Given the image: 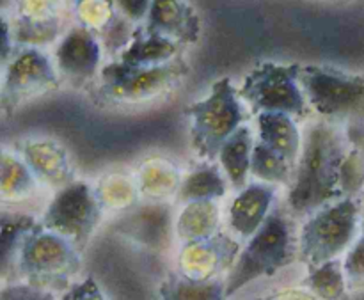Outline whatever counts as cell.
Segmentation results:
<instances>
[{
	"mask_svg": "<svg viewBox=\"0 0 364 300\" xmlns=\"http://www.w3.org/2000/svg\"><path fill=\"white\" fill-rule=\"evenodd\" d=\"M299 220L284 203L276 205L258 231L244 242L237 262L226 276L228 299L263 277H272L299 262Z\"/></svg>",
	"mask_w": 364,
	"mask_h": 300,
	"instance_id": "cell-2",
	"label": "cell"
},
{
	"mask_svg": "<svg viewBox=\"0 0 364 300\" xmlns=\"http://www.w3.org/2000/svg\"><path fill=\"white\" fill-rule=\"evenodd\" d=\"M219 208L212 201L188 203L187 210L181 213L176 224V233L185 244L206 240L217 235Z\"/></svg>",
	"mask_w": 364,
	"mask_h": 300,
	"instance_id": "cell-22",
	"label": "cell"
},
{
	"mask_svg": "<svg viewBox=\"0 0 364 300\" xmlns=\"http://www.w3.org/2000/svg\"><path fill=\"white\" fill-rule=\"evenodd\" d=\"M343 270L347 276L348 290L364 288V233L358 237L343 258Z\"/></svg>",
	"mask_w": 364,
	"mask_h": 300,
	"instance_id": "cell-26",
	"label": "cell"
},
{
	"mask_svg": "<svg viewBox=\"0 0 364 300\" xmlns=\"http://www.w3.org/2000/svg\"><path fill=\"white\" fill-rule=\"evenodd\" d=\"M255 142V130L249 124H244L220 148L217 162H219V167L223 169L231 191L240 192L242 188L251 183V164Z\"/></svg>",
	"mask_w": 364,
	"mask_h": 300,
	"instance_id": "cell-17",
	"label": "cell"
},
{
	"mask_svg": "<svg viewBox=\"0 0 364 300\" xmlns=\"http://www.w3.org/2000/svg\"><path fill=\"white\" fill-rule=\"evenodd\" d=\"M276 206V185L251 181L228 208V227L237 240L247 242L262 227Z\"/></svg>",
	"mask_w": 364,
	"mask_h": 300,
	"instance_id": "cell-11",
	"label": "cell"
},
{
	"mask_svg": "<svg viewBox=\"0 0 364 300\" xmlns=\"http://www.w3.org/2000/svg\"><path fill=\"white\" fill-rule=\"evenodd\" d=\"M112 6H116L127 20L139 21L148 13V7H151V0H112Z\"/></svg>",
	"mask_w": 364,
	"mask_h": 300,
	"instance_id": "cell-29",
	"label": "cell"
},
{
	"mask_svg": "<svg viewBox=\"0 0 364 300\" xmlns=\"http://www.w3.org/2000/svg\"><path fill=\"white\" fill-rule=\"evenodd\" d=\"M247 110L231 78H223L212 85L206 98L198 100L185 110L191 119L188 137L196 156L203 162H215L224 142L247 124Z\"/></svg>",
	"mask_w": 364,
	"mask_h": 300,
	"instance_id": "cell-4",
	"label": "cell"
},
{
	"mask_svg": "<svg viewBox=\"0 0 364 300\" xmlns=\"http://www.w3.org/2000/svg\"><path fill=\"white\" fill-rule=\"evenodd\" d=\"M228 191H230V183L223 169L217 164L206 162L196 167L181 180L178 199L181 203L212 201V199L223 198Z\"/></svg>",
	"mask_w": 364,
	"mask_h": 300,
	"instance_id": "cell-21",
	"label": "cell"
},
{
	"mask_svg": "<svg viewBox=\"0 0 364 300\" xmlns=\"http://www.w3.org/2000/svg\"><path fill=\"white\" fill-rule=\"evenodd\" d=\"M364 188V151L352 148L341 166V195L359 198Z\"/></svg>",
	"mask_w": 364,
	"mask_h": 300,
	"instance_id": "cell-25",
	"label": "cell"
},
{
	"mask_svg": "<svg viewBox=\"0 0 364 300\" xmlns=\"http://www.w3.org/2000/svg\"><path fill=\"white\" fill-rule=\"evenodd\" d=\"M80 252L70 240L39 224L18 256L11 283L21 281L60 295L75 283V277L80 272Z\"/></svg>",
	"mask_w": 364,
	"mask_h": 300,
	"instance_id": "cell-5",
	"label": "cell"
},
{
	"mask_svg": "<svg viewBox=\"0 0 364 300\" xmlns=\"http://www.w3.org/2000/svg\"><path fill=\"white\" fill-rule=\"evenodd\" d=\"M301 66L265 63L255 68L238 89L242 102L255 116L263 112L287 114L295 121L313 114L299 82Z\"/></svg>",
	"mask_w": 364,
	"mask_h": 300,
	"instance_id": "cell-7",
	"label": "cell"
},
{
	"mask_svg": "<svg viewBox=\"0 0 364 300\" xmlns=\"http://www.w3.org/2000/svg\"><path fill=\"white\" fill-rule=\"evenodd\" d=\"M59 78L52 64L38 50H27L13 60L4 85V103L11 100L18 103L20 100L32 98L38 92L55 87Z\"/></svg>",
	"mask_w": 364,
	"mask_h": 300,
	"instance_id": "cell-12",
	"label": "cell"
},
{
	"mask_svg": "<svg viewBox=\"0 0 364 300\" xmlns=\"http://www.w3.org/2000/svg\"><path fill=\"white\" fill-rule=\"evenodd\" d=\"M359 198H341L316 210L299 227V263L315 269L341 259L361 235Z\"/></svg>",
	"mask_w": 364,
	"mask_h": 300,
	"instance_id": "cell-3",
	"label": "cell"
},
{
	"mask_svg": "<svg viewBox=\"0 0 364 300\" xmlns=\"http://www.w3.org/2000/svg\"><path fill=\"white\" fill-rule=\"evenodd\" d=\"M352 149L343 124L316 121L302 134V151L284 206L297 220L341 199V166Z\"/></svg>",
	"mask_w": 364,
	"mask_h": 300,
	"instance_id": "cell-1",
	"label": "cell"
},
{
	"mask_svg": "<svg viewBox=\"0 0 364 300\" xmlns=\"http://www.w3.org/2000/svg\"><path fill=\"white\" fill-rule=\"evenodd\" d=\"M299 82L313 112L329 123L364 124V77L326 66L301 68Z\"/></svg>",
	"mask_w": 364,
	"mask_h": 300,
	"instance_id": "cell-6",
	"label": "cell"
},
{
	"mask_svg": "<svg viewBox=\"0 0 364 300\" xmlns=\"http://www.w3.org/2000/svg\"><path fill=\"white\" fill-rule=\"evenodd\" d=\"M146 31L173 41H194L199 23L183 0H151Z\"/></svg>",
	"mask_w": 364,
	"mask_h": 300,
	"instance_id": "cell-16",
	"label": "cell"
},
{
	"mask_svg": "<svg viewBox=\"0 0 364 300\" xmlns=\"http://www.w3.org/2000/svg\"><path fill=\"white\" fill-rule=\"evenodd\" d=\"M240 251V240L231 233H217L206 240L185 244L180 256V272L194 279L226 277Z\"/></svg>",
	"mask_w": 364,
	"mask_h": 300,
	"instance_id": "cell-10",
	"label": "cell"
},
{
	"mask_svg": "<svg viewBox=\"0 0 364 300\" xmlns=\"http://www.w3.org/2000/svg\"><path fill=\"white\" fill-rule=\"evenodd\" d=\"M100 45L87 28H73L55 50V70L73 84H85L96 75Z\"/></svg>",
	"mask_w": 364,
	"mask_h": 300,
	"instance_id": "cell-14",
	"label": "cell"
},
{
	"mask_svg": "<svg viewBox=\"0 0 364 300\" xmlns=\"http://www.w3.org/2000/svg\"><path fill=\"white\" fill-rule=\"evenodd\" d=\"M116 231L128 240L155 251H166L173 238V213L167 205L141 206L124 213Z\"/></svg>",
	"mask_w": 364,
	"mask_h": 300,
	"instance_id": "cell-13",
	"label": "cell"
},
{
	"mask_svg": "<svg viewBox=\"0 0 364 300\" xmlns=\"http://www.w3.org/2000/svg\"><path fill=\"white\" fill-rule=\"evenodd\" d=\"M252 300H265V297H259V299H252Z\"/></svg>",
	"mask_w": 364,
	"mask_h": 300,
	"instance_id": "cell-30",
	"label": "cell"
},
{
	"mask_svg": "<svg viewBox=\"0 0 364 300\" xmlns=\"http://www.w3.org/2000/svg\"><path fill=\"white\" fill-rule=\"evenodd\" d=\"M256 117V141L297 169L302 151V132L287 114L263 112Z\"/></svg>",
	"mask_w": 364,
	"mask_h": 300,
	"instance_id": "cell-15",
	"label": "cell"
},
{
	"mask_svg": "<svg viewBox=\"0 0 364 300\" xmlns=\"http://www.w3.org/2000/svg\"><path fill=\"white\" fill-rule=\"evenodd\" d=\"M2 192L4 201L21 203L32 198L36 192L38 181L34 180V174L28 169V166L16 156H11L9 153H4L2 159Z\"/></svg>",
	"mask_w": 364,
	"mask_h": 300,
	"instance_id": "cell-24",
	"label": "cell"
},
{
	"mask_svg": "<svg viewBox=\"0 0 364 300\" xmlns=\"http://www.w3.org/2000/svg\"><path fill=\"white\" fill-rule=\"evenodd\" d=\"M23 153L25 164L32 167L41 183L55 185L60 188L73 183L70 180V164H68L66 151H63L57 142L41 141L31 146L27 144Z\"/></svg>",
	"mask_w": 364,
	"mask_h": 300,
	"instance_id": "cell-19",
	"label": "cell"
},
{
	"mask_svg": "<svg viewBox=\"0 0 364 300\" xmlns=\"http://www.w3.org/2000/svg\"><path fill=\"white\" fill-rule=\"evenodd\" d=\"M0 300H60V299L59 295L53 294V291L18 281V283L4 284Z\"/></svg>",
	"mask_w": 364,
	"mask_h": 300,
	"instance_id": "cell-27",
	"label": "cell"
},
{
	"mask_svg": "<svg viewBox=\"0 0 364 300\" xmlns=\"http://www.w3.org/2000/svg\"><path fill=\"white\" fill-rule=\"evenodd\" d=\"M41 220H36L28 213L7 212L2 213V279L4 284L11 283L16 269L18 256L25 242L38 230Z\"/></svg>",
	"mask_w": 364,
	"mask_h": 300,
	"instance_id": "cell-18",
	"label": "cell"
},
{
	"mask_svg": "<svg viewBox=\"0 0 364 300\" xmlns=\"http://www.w3.org/2000/svg\"><path fill=\"white\" fill-rule=\"evenodd\" d=\"M304 286L318 300H345L348 283L343 270V259H333L315 269H308Z\"/></svg>",
	"mask_w": 364,
	"mask_h": 300,
	"instance_id": "cell-23",
	"label": "cell"
},
{
	"mask_svg": "<svg viewBox=\"0 0 364 300\" xmlns=\"http://www.w3.org/2000/svg\"><path fill=\"white\" fill-rule=\"evenodd\" d=\"M185 71L187 66L180 60L153 68H132L112 63L100 73V95L116 103L146 102L176 85Z\"/></svg>",
	"mask_w": 364,
	"mask_h": 300,
	"instance_id": "cell-9",
	"label": "cell"
},
{
	"mask_svg": "<svg viewBox=\"0 0 364 300\" xmlns=\"http://www.w3.org/2000/svg\"><path fill=\"white\" fill-rule=\"evenodd\" d=\"M102 213L103 205L91 185L73 181L53 195L41 217V224L45 230L60 235L82 251L98 227Z\"/></svg>",
	"mask_w": 364,
	"mask_h": 300,
	"instance_id": "cell-8",
	"label": "cell"
},
{
	"mask_svg": "<svg viewBox=\"0 0 364 300\" xmlns=\"http://www.w3.org/2000/svg\"><path fill=\"white\" fill-rule=\"evenodd\" d=\"M159 300H230L226 277L194 279L181 272H173L160 284Z\"/></svg>",
	"mask_w": 364,
	"mask_h": 300,
	"instance_id": "cell-20",
	"label": "cell"
},
{
	"mask_svg": "<svg viewBox=\"0 0 364 300\" xmlns=\"http://www.w3.org/2000/svg\"><path fill=\"white\" fill-rule=\"evenodd\" d=\"M60 300H105L102 288L91 276L75 281L66 291L59 295Z\"/></svg>",
	"mask_w": 364,
	"mask_h": 300,
	"instance_id": "cell-28",
	"label": "cell"
}]
</instances>
